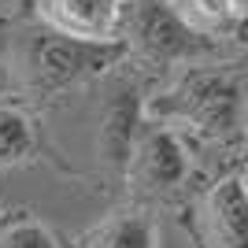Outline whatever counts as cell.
I'll use <instances>...</instances> for the list:
<instances>
[{
  "label": "cell",
  "instance_id": "6da1fadb",
  "mask_svg": "<svg viewBox=\"0 0 248 248\" xmlns=\"http://www.w3.org/2000/svg\"><path fill=\"white\" fill-rule=\"evenodd\" d=\"M126 48L130 45L115 41V37L93 41V37H71V33H60L48 26L45 33H33L26 41V74L41 89H60L85 74H100L115 67L126 56Z\"/></svg>",
  "mask_w": 248,
  "mask_h": 248
},
{
  "label": "cell",
  "instance_id": "7a4b0ae2",
  "mask_svg": "<svg viewBox=\"0 0 248 248\" xmlns=\"http://www.w3.org/2000/svg\"><path fill=\"white\" fill-rule=\"evenodd\" d=\"M155 111L182 119L204 137H230L241 123V89L226 74L193 71L159 100Z\"/></svg>",
  "mask_w": 248,
  "mask_h": 248
},
{
  "label": "cell",
  "instance_id": "3957f363",
  "mask_svg": "<svg viewBox=\"0 0 248 248\" xmlns=\"http://www.w3.org/2000/svg\"><path fill=\"white\" fill-rule=\"evenodd\" d=\"M119 30L126 33L123 37L126 45L141 48L148 60H159V63L189 60V56H197L204 48L200 33L189 30L186 19L170 4H163V0H134V4H123Z\"/></svg>",
  "mask_w": 248,
  "mask_h": 248
},
{
  "label": "cell",
  "instance_id": "277c9868",
  "mask_svg": "<svg viewBox=\"0 0 248 248\" xmlns=\"http://www.w3.org/2000/svg\"><path fill=\"white\" fill-rule=\"evenodd\" d=\"M189 170V155L182 148L174 130H148L145 137H137L134 152H130V163H126V174L137 189L145 193H167V189L182 186V178Z\"/></svg>",
  "mask_w": 248,
  "mask_h": 248
},
{
  "label": "cell",
  "instance_id": "5b68a950",
  "mask_svg": "<svg viewBox=\"0 0 248 248\" xmlns=\"http://www.w3.org/2000/svg\"><path fill=\"white\" fill-rule=\"evenodd\" d=\"M204 237L211 248H248V182L245 174H226L207 189L204 204Z\"/></svg>",
  "mask_w": 248,
  "mask_h": 248
},
{
  "label": "cell",
  "instance_id": "8992f818",
  "mask_svg": "<svg viewBox=\"0 0 248 248\" xmlns=\"http://www.w3.org/2000/svg\"><path fill=\"white\" fill-rule=\"evenodd\" d=\"M41 15L60 33L108 41L119 33L123 0H41Z\"/></svg>",
  "mask_w": 248,
  "mask_h": 248
},
{
  "label": "cell",
  "instance_id": "52a82bcc",
  "mask_svg": "<svg viewBox=\"0 0 248 248\" xmlns=\"http://www.w3.org/2000/svg\"><path fill=\"white\" fill-rule=\"evenodd\" d=\"M137 126H141V96H137L134 89H119V93L108 100V108H104L100 134H96L100 159L108 167L126 170L130 152H134V145H137Z\"/></svg>",
  "mask_w": 248,
  "mask_h": 248
},
{
  "label": "cell",
  "instance_id": "ba28073f",
  "mask_svg": "<svg viewBox=\"0 0 248 248\" xmlns=\"http://www.w3.org/2000/svg\"><path fill=\"white\" fill-rule=\"evenodd\" d=\"M159 233L145 211H115L85 237V248H155Z\"/></svg>",
  "mask_w": 248,
  "mask_h": 248
},
{
  "label": "cell",
  "instance_id": "9c48e42d",
  "mask_svg": "<svg viewBox=\"0 0 248 248\" xmlns=\"http://www.w3.org/2000/svg\"><path fill=\"white\" fill-rule=\"evenodd\" d=\"M30 152H33L30 119L22 111H15V108H4V104H0V170L22 163Z\"/></svg>",
  "mask_w": 248,
  "mask_h": 248
},
{
  "label": "cell",
  "instance_id": "30bf717a",
  "mask_svg": "<svg viewBox=\"0 0 248 248\" xmlns=\"http://www.w3.org/2000/svg\"><path fill=\"white\" fill-rule=\"evenodd\" d=\"M0 248H60L41 222H11L0 226Z\"/></svg>",
  "mask_w": 248,
  "mask_h": 248
},
{
  "label": "cell",
  "instance_id": "8fae6325",
  "mask_svg": "<svg viewBox=\"0 0 248 248\" xmlns=\"http://www.w3.org/2000/svg\"><path fill=\"white\" fill-rule=\"evenodd\" d=\"M189 4H193V11H197L200 19L218 22V26L237 15V0H189Z\"/></svg>",
  "mask_w": 248,
  "mask_h": 248
},
{
  "label": "cell",
  "instance_id": "7c38bea8",
  "mask_svg": "<svg viewBox=\"0 0 248 248\" xmlns=\"http://www.w3.org/2000/svg\"><path fill=\"white\" fill-rule=\"evenodd\" d=\"M237 11H241V15H248V0H237Z\"/></svg>",
  "mask_w": 248,
  "mask_h": 248
},
{
  "label": "cell",
  "instance_id": "4fadbf2b",
  "mask_svg": "<svg viewBox=\"0 0 248 248\" xmlns=\"http://www.w3.org/2000/svg\"><path fill=\"white\" fill-rule=\"evenodd\" d=\"M0 85H4V74H0Z\"/></svg>",
  "mask_w": 248,
  "mask_h": 248
},
{
  "label": "cell",
  "instance_id": "5bb4252c",
  "mask_svg": "<svg viewBox=\"0 0 248 248\" xmlns=\"http://www.w3.org/2000/svg\"><path fill=\"white\" fill-rule=\"evenodd\" d=\"M245 182H248V170H245Z\"/></svg>",
  "mask_w": 248,
  "mask_h": 248
}]
</instances>
